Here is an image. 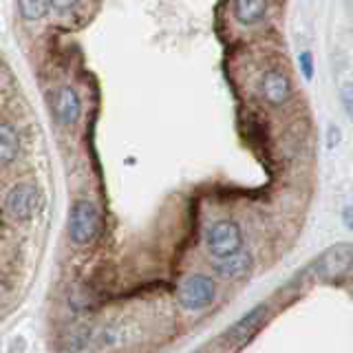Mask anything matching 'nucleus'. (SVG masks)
<instances>
[{
	"label": "nucleus",
	"instance_id": "1",
	"mask_svg": "<svg viewBox=\"0 0 353 353\" xmlns=\"http://www.w3.org/2000/svg\"><path fill=\"white\" fill-rule=\"evenodd\" d=\"M99 230H102V219L97 208L86 199L75 201L69 214V239L75 245H88L99 236Z\"/></svg>",
	"mask_w": 353,
	"mask_h": 353
},
{
	"label": "nucleus",
	"instance_id": "2",
	"mask_svg": "<svg viewBox=\"0 0 353 353\" xmlns=\"http://www.w3.org/2000/svg\"><path fill=\"white\" fill-rule=\"evenodd\" d=\"M351 259H353L351 245L349 243H340V245H334L325 254H320L318 261L312 265V270L320 281L336 283L351 272Z\"/></svg>",
	"mask_w": 353,
	"mask_h": 353
},
{
	"label": "nucleus",
	"instance_id": "3",
	"mask_svg": "<svg viewBox=\"0 0 353 353\" xmlns=\"http://www.w3.org/2000/svg\"><path fill=\"white\" fill-rule=\"evenodd\" d=\"M205 248L214 259H223L243 248V232L234 221H216L205 234Z\"/></svg>",
	"mask_w": 353,
	"mask_h": 353
},
{
	"label": "nucleus",
	"instance_id": "4",
	"mask_svg": "<svg viewBox=\"0 0 353 353\" xmlns=\"http://www.w3.org/2000/svg\"><path fill=\"white\" fill-rule=\"evenodd\" d=\"M270 318V307L268 305H259L254 307L250 314H245L236 325H232L225 334H223V340L225 345L232 347V349H243L248 345V342L259 334V331L265 327Z\"/></svg>",
	"mask_w": 353,
	"mask_h": 353
},
{
	"label": "nucleus",
	"instance_id": "5",
	"mask_svg": "<svg viewBox=\"0 0 353 353\" xmlns=\"http://www.w3.org/2000/svg\"><path fill=\"white\" fill-rule=\"evenodd\" d=\"M214 281L205 274H192L183 281L181 290H179V303L183 309H190V312H199V309H205L212 305L214 301Z\"/></svg>",
	"mask_w": 353,
	"mask_h": 353
},
{
	"label": "nucleus",
	"instance_id": "6",
	"mask_svg": "<svg viewBox=\"0 0 353 353\" xmlns=\"http://www.w3.org/2000/svg\"><path fill=\"white\" fill-rule=\"evenodd\" d=\"M40 208V188L31 181L16 183L7 194V212L16 221H29Z\"/></svg>",
	"mask_w": 353,
	"mask_h": 353
},
{
	"label": "nucleus",
	"instance_id": "7",
	"mask_svg": "<svg viewBox=\"0 0 353 353\" xmlns=\"http://www.w3.org/2000/svg\"><path fill=\"white\" fill-rule=\"evenodd\" d=\"M261 95L270 106H285L292 97V80L283 71H270L261 80Z\"/></svg>",
	"mask_w": 353,
	"mask_h": 353
},
{
	"label": "nucleus",
	"instance_id": "8",
	"mask_svg": "<svg viewBox=\"0 0 353 353\" xmlns=\"http://www.w3.org/2000/svg\"><path fill=\"white\" fill-rule=\"evenodd\" d=\"M55 115H58L60 124L73 126L82 115V99L77 95L73 86H62L55 97Z\"/></svg>",
	"mask_w": 353,
	"mask_h": 353
},
{
	"label": "nucleus",
	"instance_id": "9",
	"mask_svg": "<svg viewBox=\"0 0 353 353\" xmlns=\"http://www.w3.org/2000/svg\"><path fill=\"white\" fill-rule=\"evenodd\" d=\"M250 270H252V256L243 250L228 254V256L219 259V263L214 265V272L225 281H239L243 276H248Z\"/></svg>",
	"mask_w": 353,
	"mask_h": 353
},
{
	"label": "nucleus",
	"instance_id": "10",
	"mask_svg": "<svg viewBox=\"0 0 353 353\" xmlns=\"http://www.w3.org/2000/svg\"><path fill=\"white\" fill-rule=\"evenodd\" d=\"M268 5L270 0H234V18L243 27L259 25L268 14Z\"/></svg>",
	"mask_w": 353,
	"mask_h": 353
},
{
	"label": "nucleus",
	"instance_id": "11",
	"mask_svg": "<svg viewBox=\"0 0 353 353\" xmlns=\"http://www.w3.org/2000/svg\"><path fill=\"white\" fill-rule=\"evenodd\" d=\"M20 152V135L11 124H0V163L16 161Z\"/></svg>",
	"mask_w": 353,
	"mask_h": 353
},
{
	"label": "nucleus",
	"instance_id": "12",
	"mask_svg": "<svg viewBox=\"0 0 353 353\" xmlns=\"http://www.w3.org/2000/svg\"><path fill=\"white\" fill-rule=\"evenodd\" d=\"M20 16L27 22H38L49 14V0H18Z\"/></svg>",
	"mask_w": 353,
	"mask_h": 353
},
{
	"label": "nucleus",
	"instance_id": "13",
	"mask_svg": "<svg viewBox=\"0 0 353 353\" xmlns=\"http://www.w3.org/2000/svg\"><path fill=\"white\" fill-rule=\"evenodd\" d=\"M298 64H301V71L305 75V80L307 82H312L314 80V55L309 53V51H303L301 55H298Z\"/></svg>",
	"mask_w": 353,
	"mask_h": 353
},
{
	"label": "nucleus",
	"instance_id": "14",
	"mask_svg": "<svg viewBox=\"0 0 353 353\" xmlns=\"http://www.w3.org/2000/svg\"><path fill=\"white\" fill-rule=\"evenodd\" d=\"M80 0H49V5L55 9V11H60V14H64V11H71Z\"/></svg>",
	"mask_w": 353,
	"mask_h": 353
},
{
	"label": "nucleus",
	"instance_id": "15",
	"mask_svg": "<svg viewBox=\"0 0 353 353\" xmlns=\"http://www.w3.org/2000/svg\"><path fill=\"white\" fill-rule=\"evenodd\" d=\"M342 102H345L347 115H351V108H353V104H351V86H347L345 91H342Z\"/></svg>",
	"mask_w": 353,
	"mask_h": 353
},
{
	"label": "nucleus",
	"instance_id": "16",
	"mask_svg": "<svg viewBox=\"0 0 353 353\" xmlns=\"http://www.w3.org/2000/svg\"><path fill=\"white\" fill-rule=\"evenodd\" d=\"M338 141H340V130L336 126H331L329 128V148H334Z\"/></svg>",
	"mask_w": 353,
	"mask_h": 353
},
{
	"label": "nucleus",
	"instance_id": "17",
	"mask_svg": "<svg viewBox=\"0 0 353 353\" xmlns=\"http://www.w3.org/2000/svg\"><path fill=\"white\" fill-rule=\"evenodd\" d=\"M345 223H347V228H353V221H351V208H345Z\"/></svg>",
	"mask_w": 353,
	"mask_h": 353
}]
</instances>
